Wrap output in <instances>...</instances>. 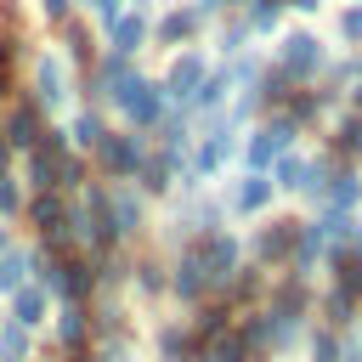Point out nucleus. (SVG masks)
<instances>
[{
    "mask_svg": "<svg viewBox=\"0 0 362 362\" xmlns=\"http://www.w3.org/2000/svg\"><path fill=\"white\" fill-rule=\"evenodd\" d=\"M34 260H40V249H6L0 255V288L11 294V288H23V283H34Z\"/></svg>",
    "mask_w": 362,
    "mask_h": 362,
    "instance_id": "obj_28",
    "label": "nucleus"
},
{
    "mask_svg": "<svg viewBox=\"0 0 362 362\" xmlns=\"http://www.w3.org/2000/svg\"><path fill=\"white\" fill-rule=\"evenodd\" d=\"M34 11H40V23H45V28H57V23H68L79 6H74V0H34Z\"/></svg>",
    "mask_w": 362,
    "mask_h": 362,
    "instance_id": "obj_34",
    "label": "nucleus"
},
{
    "mask_svg": "<svg viewBox=\"0 0 362 362\" xmlns=\"http://www.w3.org/2000/svg\"><path fill=\"white\" fill-rule=\"evenodd\" d=\"M153 351H158V362H198V339H192V328L181 317L153 328Z\"/></svg>",
    "mask_w": 362,
    "mask_h": 362,
    "instance_id": "obj_23",
    "label": "nucleus"
},
{
    "mask_svg": "<svg viewBox=\"0 0 362 362\" xmlns=\"http://www.w3.org/2000/svg\"><path fill=\"white\" fill-rule=\"evenodd\" d=\"M255 45V34H249V23L238 17V11H221L215 23H209V57L215 62H226V57H238V51H249Z\"/></svg>",
    "mask_w": 362,
    "mask_h": 362,
    "instance_id": "obj_18",
    "label": "nucleus"
},
{
    "mask_svg": "<svg viewBox=\"0 0 362 362\" xmlns=\"http://www.w3.org/2000/svg\"><path fill=\"white\" fill-rule=\"evenodd\" d=\"M322 209L362 215V164H334V175H328V192H322Z\"/></svg>",
    "mask_w": 362,
    "mask_h": 362,
    "instance_id": "obj_17",
    "label": "nucleus"
},
{
    "mask_svg": "<svg viewBox=\"0 0 362 362\" xmlns=\"http://www.w3.org/2000/svg\"><path fill=\"white\" fill-rule=\"evenodd\" d=\"M96 34H102V51H119V57H141V51H147V34H153V17L124 6V11H119L113 23H102Z\"/></svg>",
    "mask_w": 362,
    "mask_h": 362,
    "instance_id": "obj_15",
    "label": "nucleus"
},
{
    "mask_svg": "<svg viewBox=\"0 0 362 362\" xmlns=\"http://www.w3.org/2000/svg\"><path fill=\"white\" fill-rule=\"evenodd\" d=\"M272 40H277V45H272V57H266V62H272L288 85H317V79H322V68H328V57H334V51L322 45V34H317V28H305V23H300V28H277Z\"/></svg>",
    "mask_w": 362,
    "mask_h": 362,
    "instance_id": "obj_1",
    "label": "nucleus"
},
{
    "mask_svg": "<svg viewBox=\"0 0 362 362\" xmlns=\"http://www.w3.org/2000/svg\"><path fill=\"white\" fill-rule=\"evenodd\" d=\"M345 249H351V255L362 260V215H356V226H351V243H345Z\"/></svg>",
    "mask_w": 362,
    "mask_h": 362,
    "instance_id": "obj_38",
    "label": "nucleus"
},
{
    "mask_svg": "<svg viewBox=\"0 0 362 362\" xmlns=\"http://www.w3.org/2000/svg\"><path fill=\"white\" fill-rule=\"evenodd\" d=\"M130 288L141 294V300H164L170 294V260L153 249V255H136L130 260Z\"/></svg>",
    "mask_w": 362,
    "mask_h": 362,
    "instance_id": "obj_22",
    "label": "nucleus"
},
{
    "mask_svg": "<svg viewBox=\"0 0 362 362\" xmlns=\"http://www.w3.org/2000/svg\"><path fill=\"white\" fill-rule=\"evenodd\" d=\"M283 6H288V11H294V17H317V11H322V6H328V0H283Z\"/></svg>",
    "mask_w": 362,
    "mask_h": 362,
    "instance_id": "obj_37",
    "label": "nucleus"
},
{
    "mask_svg": "<svg viewBox=\"0 0 362 362\" xmlns=\"http://www.w3.org/2000/svg\"><path fill=\"white\" fill-rule=\"evenodd\" d=\"M6 249H11V232H6V226H0V255H6Z\"/></svg>",
    "mask_w": 362,
    "mask_h": 362,
    "instance_id": "obj_42",
    "label": "nucleus"
},
{
    "mask_svg": "<svg viewBox=\"0 0 362 362\" xmlns=\"http://www.w3.org/2000/svg\"><path fill=\"white\" fill-rule=\"evenodd\" d=\"M102 209H107V232L119 249H130L147 232V198L136 192V181H102Z\"/></svg>",
    "mask_w": 362,
    "mask_h": 362,
    "instance_id": "obj_7",
    "label": "nucleus"
},
{
    "mask_svg": "<svg viewBox=\"0 0 362 362\" xmlns=\"http://www.w3.org/2000/svg\"><path fill=\"white\" fill-rule=\"evenodd\" d=\"M322 272H328V283H334L339 294H351V300L362 305V260H356L351 249H339V255H328V260H322Z\"/></svg>",
    "mask_w": 362,
    "mask_h": 362,
    "instance_id": "obj_26",
    "label": "nucleus"
},
{
    "mask_svg": "<svg viewBox=\"0 0 362 362\" xmlns=\"http://www.w3.org/2000/svg\"><path fill=\"white\" fill-rule=\"evenodd\" d=\"M51 328H57V351L62 356H85L90 351V305H57V317H51Z\"/></svg>",
    "mask_w": 362,
    "mask_h": 362,
    "instance_id": "obj_16",
    "label": "nucleus"
},
{
    "mask_svg": "<svg viewBox=\"0 0 362 362\" xmlns=\"http://www.w3.org/2000/svg\"><path fill=\"white\" fill-rule=\"evenodd\" d=\"M147 147H153V141H147L141 130H124V124L113 130V124H107V136H102L85 158H90V175H96V181H136Z\"/></svg>",
    "mask_w": 362,
    "mask_h": 362,
    "instance_id": "obj_3",
    "label": "nucleus"
},
{
    "mask_svg": "<svg viewBox=\"0 0 362 362\" xmlns=\"http://www.w3.org/2000/svg\"><path fill=\"white\" fill-rule=\"evenodd\" d=\"M192 6H198V11H204V17H209V23H215V17H221V11H226V6H221V0H192Z\"/></svg>",
    "mask_w": 362,
    "mask_h": 362,
    "instance_id": "obj_39",
    "label": "nucleus"
},
{
    "mask_svg": "<svg viewBox=\"0 0 362 362\" xmlns=\"http://www.w3.org/2000/svg\"><path fill=\"white\" fill-rule=\"evenodd\" d=\"M232 317H238V311H232L226 300H215V294H209V300H198V305H192V317H187V328H192V339L204 345V339H215L221 328H232Z\"/></svg>",
    "mask_w": 362,
    "mask_h": 362,
    "instance_id": "obj_24",
    "label": "nucleus"
},
{
    "mask_svg": "<svg viewBox=\"0 0 362 362\" xmlns=\"http://www.w3.org/2000/svg\"><path fill=\"white\" fill-rule=\"evenodd\" d=\"M209 68H215V57H209L204 45H181V51H170V62H164V74H158L170 107H187V102L198 96V85L209 79Z\"/></svg>",
    "mask_w": 362,
    "mask_h": 362,
    "instance_id": "obj_8",
    "label": "nucleus"
},
{
    "mask_svg": "<svg viewBox=\"0 0 362 362\" xmlns=\"http://www.w3.org/2000/svg\"><path fill=\"white\" fill-rule=\"evenodd\" d=\"M170 294L192 311L198 300H209L215 294V277H209V266H204V255H198V243L187 238L175 255H170Z\"/></svg>",
    "mask_w": 362,
    "mask_h": 362,
    "instance_id": "obj_11",
    "label": "nucleus"
},
{
    "mask_svg": "<svg viewBox=\"0 0 362 362\" xmlns=\"http://www.w3.org/2000/svg\"><path fill=\"white\" fill-rule=\"evenodd\" d=\"M23 221H28L40 238L62 232V221H68V192H28V198H23Z\"/></svg>",
    "mask_w": 362,
    "mask_h": 362,
    "instance_id": "obj_20",
    "label": "nucleus"
},
{
    "mask_svg": "<svg viewBox=\"0 0 362 362\" xmlns=\"http://www.w3.org/2000/svg\"><path fill=\"white\" fill-rule=\"evenodd\" d=\"M6 90H11V74H6V68H0V102H6Z\"/></svg>",
    "mask_w": 362,
    "mask_h": 362,
    "instance_id": "obj_41",
    "label": "nucleus"
},
{
    "mask_svg": "<svg viewBox=\"0 0 362 362\" xmlns=\"http://www.w3.org/2000/svg\"><path fill=\"white\" fill-rule=\"evenodd\" d=\"M272 187H277V198H305V175H311V153L305 147H288L283 158H272Z\"/></svg>",
    "mask_w": 362,
    "mask_h": 362,
    "instance_id": "obj_19",
    "label": "nucleus"
},
{
    "mask_svg": "<svg viewBox=\"0 0 362 362\" xmlns=\"http://www.w3.org/2000/svg\"><path fill=\"white\" fill-rule=\"evenodd\" d=\"M0 215H6V221L23 215V181H17L11 170H0Z\"/></svg>",
    "mask_w": 362,
    "mask_h": 362,
    "instance_id": "obj_33",
    "label": "nucleus"
},
{
    "mask_svg": "<svg viewBox=\"0 0 362 362\" xmlns=\"http://www.w3.org/2000/svg\"><path fill=\"white\" fill-rule=\"evenodd\" d=\"M45 311H51V294L40 288V283H23V288H11V322H23L28 334L45 322Z\"/></svg>",
    "mask_w": 362,
    "mask_h": 362,
    "instance_id": "obj_25",
    "label": "nucleus"
},
{
    "mask_svg": "<svg viewBox=\"0 0 362 362\" xmlns=\"http://www.w3.org/2000/svg\"><path fill=\"white\" fill-rule=\"evenodd\" d=\"M57 51H62V62L74 68V79H79V74H90V62H96V51H102L96 23H90L85 11H74L68 23H57Z\"/></svg>",
    "mask_w": 362,
    "mask_h": 362,
    "instance_id": "obj_13",
    "label": "nucleus"
},
{
    "mask_svg": "<svg viewBox=\"0 0 362 362\" xmlns=\"http://www.w3.org/2000/svg\"><path fill=\"white\" fill-rule=\"evenodd\" d=\"M119 119H124V130H141V136H153L158 124H164V113H170V96H164V85H158V74H136L113 102H107Z\"/></svg>",
    "mask_w": 362,
    "mask_h": 362,
    "instance_id": "obj_4",
    "label": "nucleus"
},
{
    "mask_svg": "<svg viewBox=\"0 0 362 362\" xmlns=\"http://www.w3.org/2000/svg\"><path fill=\"white\" fill-rule=\"evenodd\" d=\"M204 34H209V17H204L192 0H175V6H158L147 45H158V51H181V45H198Z\"/></svg>",
    "mask_w": 362,
    "mask_h": 362,
    "instance_id": "obj_9",
    "label": "nucleus"
},
{
    "mask_svg": "<svg viewBox=\"0 0 362 362\" xmlns=\"http://www.w3.org/2000/svg\"><path fill=\"white\" fill-rule=\"evenodd\" d=\"M238 17L249 23V34H255V40H272V34L283 28V17H288V6H283V0H249V6L238 11Z\"/></svg>",
    "mask_w": 362,
    "mask_h": 362,
    "instance_id": "obj_27",
    "label": "nucleus"
},
{
    "mask_svg": "<svg viewBox=\"0 0 362 362\" xmlns=\"http://www.w3.org/2000/svg\"><path fill=\"white\" fill-rule=\"evenodd\" d=\"M294 232H300V215H260V226L243 238V260L277 277L294 255Z\"/></svg>",
    "mask_w": 362,
    "mask_h": 362,
    "instance_id": "obj_6",
    "label": "nucleus"
},
{
    "mask_svg": "<svg viewBox=\"0 0 362 362\" xmlns=\"http://www.w3.org/2000/svg\"><path fill=\"white\" fill-rule=\"evenodd\" d=\"M28 96H34L45 113H62V107L79 96V79H74V68L62 62L57 45H34V51H28Z\"/></svg>",
    "mask_w": 362,
    "mask_h": 362,
    "instance_id": "obj_2",
    "label": "nucleus"
},
{
    "mask_svg": "<svg viewBox=\"0 0 362 362\" xmlns=\"http://www.w3.org/2000/svg\"><path fill=\"white\" fill-rule=\"evenodd\" d=\"M198 362H255V356L243 351L238 328H221L215 339H204V345H198Z\"/></svg>",
    "mask_w": 362,
    "mask_h": 362,
    "instance_id": "obj_29",
    "label": "nucleus"
},
{
    "mask_svg": "<svg viewBox=\"0 0 362 362\" xmlns=\"http://www.w3.org/2000/svg\"><path fill=\"white\" fill-rule=\"evenodd\" d=\"M300 351H305V362H339V334L322 328V322H311L305 339H300Z\"/></svg>",
    "mask_w": 362,
    "mask_h": 362,
    "instance_id": "obj_32",
    "label": "nucleus"
},
{
    "mask_svg": "<svg viewBox=\"0 0 362 362\" xmlns=\"http://www.w3.org/2000/svg\"><path fill=\"white\" fill-rule=\"evenodd\" d=\"M45 130H51V113H45L34 96H17V102L0 113V141H6L11 153H28Z\"/></svg>",
    "mask_w": 362,
    "mask_h": 362,
    "instance_id": "obj_12",
    "label": "nucleus"
},
{
    "mask_svg": "<svg viewBox=\"0 0 362 362\" xmlns=\"http://www.w3.org/2000/svg\"><path fill=\"white\" fill-rule=\"evenodd\" d=\"M339 362H362V322L339 334Z\"/></svg>",
    "mask_w": 362,
    "mask_h": 362,
    "instance_id": "obj_35",
    "label": "nucleus"
},
{
    "mask_svg": "<svg viewBox=\"0 0 362 362\" xmlns=\"http://www.w3.org/2000/svg\"><path fill=\"white\" fill-rule=\"evenodd\" d=\"M28 351H34V334L23 322L0 317V362H28Z\"/></svg>",
    "mask_w": 362,
    "mask_h": 362,
    "instance_id": "obj_31",
    "label": "nucleus"
},
{
    "mask_svg": "<svg viewBox=\"0 0 362 362\" xmlns=\"http://www.w3.org/2000/svg\"><path fill=\"white\" fill-rule=\"evenodd\" d=\"M0 170H11V147L6 141H0Z\"/></svg>",
    "mask_w": 362,
    "mask_h": 362,
    "instance_id": "obj_40",
    "label": "nucleus"
},
{
    "mask_svg": "<svg viewBox=\"0 0 362 362\" xmlns=\"http://www.w3.org/2000/svg\"><path fill=\"white\" fill-rule=\"evenodd\" d=\"M317 136H322V153H334L339 164H362V107L345 102Z\"/></svg>",
    "mask_w": 362,
    "mask_h": 362,
    "instance_id": "obj_14",
    "label": "nucleus"
},
{
    "mask_svg": "<svg viewBox=\"0 0 362 362\" xmlns=\"http://www.w3.org/2000/svg\"><path fill=\"white\" fill-rule=\"evenodd\" d=\"M62 136H68V147H74V153H90V147L107 136V113H102L96 102H85V107H74V113H68Z\"/></svg>",
    "mask_w": 362,
    "mask_h": 362,
    "instance_id": "obj_21",
    "label": "nucleus"
},
{
    "mask_svg": "<svg viewBox=\"0 0 362 362\" xmlns=\"http://www.w3.org/2000/svg\"><path fill=\"white\" fill-rule=\"evenodd\" d=\"M288 147H300V124L288 113H266L249 124V136L238 141V164L243 170H272V158H283Z\"/></svg>",
    "mask_w": 362,
    "mask_h": 362,
    "instance_id": "obj_5",
    "label": "nucleus"
},
{
    "mask_svg": "<svg viewBox=\"0 0 362 362\" xmlns=\"http://www.w3.org/2000/svg\"><path fill=\"white\" fill-rule=\"evenodd\" d=\"M334 40H339V51H362V0H345L334 11Z\"/></svg>",
    "mask_w": 362,
    "mask_h": 362,
    "instance_id": "obj_30",
    "label": "nucleus"
},
{
    "mask_svg": "<svg viewBox=\"0 0 362 362\" xmlns=\"http://www.w3.org/2000/svg\"><path fill=\"white\" fill-rule=\"evenodd\" d=\"M85 11H90V17H96V28H102V23H113V17L124 11V0H85Z\"/></svg>",
    "mask_w": 362,
    "mask_h": 362,
    "instance_id": "obj_36",
    "label": "nucleus"
},
{
    "mask_svg": "<svg viewBox=\"0 0 362 362\" xmlns=\"http://www.w3.org/2000/svg\"><path fill=\"white\" fill-rule=\"evenodd\" d=\"M226 215L232 221H260V215H272V204H277V187H272V175L266 170H243V175H232L226 181Z\"/></svg>",
    "mask_w": 362,
    "mask_h": 362,
    "instance_id": "obj_10",
    "label": "nucleus"
}]
</instances>
